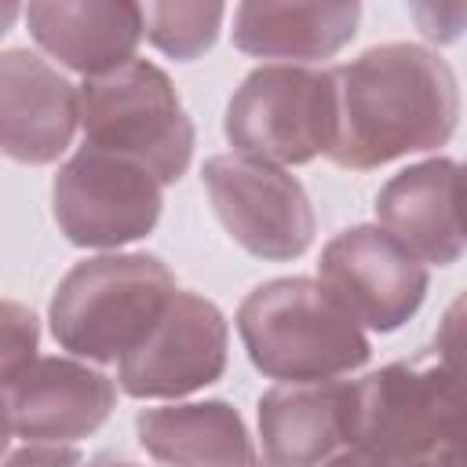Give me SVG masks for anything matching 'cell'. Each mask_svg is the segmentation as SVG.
Returning <instances> with one entry per match:
<instances>
[{
	"instance_id": "cell-1",
	"label": "cell",
	"mask_w": 467,
	"mask_h": 467,
	"mask_svg": "<svg viewBox=\"0 0 467 467\" xmlns=\"http://www.w3.org/2000/svg\"><path fill=\"white\" fill-rule=\"evenodd\" d=\"M328 73L336 135L325 157L343 171H372L412 153H431L460 124V80L423 44H376Z\"/></svg>"
},
{
	"instance_id": "cell-2",
	"label": "cell",
	"mask_w": 467,
	"mask_h": 467,
	"mask_svg": "<svg viewBox=\"0 0 467 467\" xmlns=\"http://www.w3.org/2000/svg\"><path fill=\"white\" fill-rule=\"evenodd\" d=\"M339 456L379 467H463L456 332L358 379V427Z\"/></svg>"
},
{
	"instance_id": "cell-3",
	"label": "cell",
	"mask_w": 467,
	"mask_h": 467,
	"mask_svg": "<svg viewBox=\"0 0 467 467\" xmlns=\"http://www.w3.org/2000/svg\"><path fill=\"white\" fill-rule=\"evenodd\" d=\"M237 336L248 361L277 383H321L372 358L365 328L317 277H274L237 306Z\"/></svg>"
},
{
	"instance_id": "cell-4",
	"label": "cell",
	"mask_w": 467,
	"mask_h": 467,
	"mask_svg": "<svg viewBox=\"0 0 467 467\" xmlns=\"http://www.w3.org/2000/svg\"><path fill=\"white\" fill-rule=\"evenodd\" d=\"M175 274L150 252H106L80 259L47 303L51 336L69 358L117 365L131 354L175 296Z\"/></svg>"
},
{
	"instance_id": "cell-5",
	"label": "cell",
	"mask_w": 467,
	"mask_h": 467,
	"mask_svg": "<svg viewBox=\"0 0 467 467\" xmlns=\"http://www.w3.org/2000/svg\"><path fill=\"white\" fill-rule=\"evenodd\" d=\"M77 124L84 146L142 164L161 186L186 175L197 146L171 77L150 58H131L77 84Z\"/></svg>"
},
{
	"instance_id": "cell-6",
	"label": "cell",
	"mask_w": 467,
	"mask_h": 467,
	"mask_svg": "<svg viewBox=\"0 0 467 467\" xmlns=\"http://www.w3.org/2000/svg\"><path fill=\"white\" fill-rule=\"evenodd\" d=\"M223 135L237 157L266 164H310L336 135L332 73L317 66L263 62L230 95Z\"/></svg>"
},
{
	"instance_id": "cell-7",
	"label": "cell",
	"mask_w": 467,
	"mask_h": 467,
	"mask_svg": "<svg viewBox=\"0 0 467 467\" xmlns=\"http://www.w3.org/2000/svg\"><path fill=\"white\" fill-rule=\"evenodd\" d=\"M164 186L135 161L80 146L51 179V215L77 248H120L153 234Z\"/></svg>"
},
{
	"instance_id": "cell-8",
	"label": "cell",
	"mask_w": 467,
	"mask_h": 467,
	"mask_svg": "<svg viewBox=\"0 0 467 467\" xmlns=\"http://www.w3.org/2000/svg\"><path fill=\"white\" fill-rule=\"evenodd\" d=\"M201 182L215 219L248 255L288 263L314 244V204L292 171L266 161L219 153L204 161Z\"/></svg>"
},
{
	"instance_id": "cell-9",
	"label": "cell",
	"mask_w": 467,
	"mask_h": 467,
	"mask_svg": "<svg viewBox=\"0 0 467 467\" xmlns=\"http://www.w3.org/2000/svg\"><path fill=\"white\" fill-rule=\"evenodd\" d=\"M230 325L193 288H175L146 339L117 361V387L135 401H179L226 372Z\"/></svg>"
},
{
	"instance_id": "cell-10",
	"label": "cell",
	"mask_w": 467,
	"mask_h": 467,
	"mask_svg": "<svg viewBox=\"0 0 467 467\" xmlns=\"http://www.w3.org/2000/svg\"><path fill=\"white\" fill-rule=\"evenodd\" d=\"M317 281L372 332H398L427 299L431 274L372 223L339 230L317 259Z\"/></svg>"
},
{
	"instance_id": "cell-11",
	"label": "cell",
	"mask_w": 467,
	"mask_h": 467,
	"mask_svg": "<svg viewBox=\"0 0 467 467\" xmlns=\"http://www.w3.org/2000/svg\"><path fill=\"white\" fill-rule=\"evenodd\" d=\"M11 434L26 445H73L117 409V383L69 354L33 358L4 390Z\"/></svg>"
},
{
	"instance_id": "cell-12",
	"label": "cell",
	"mask_w": 467,
	"mask_h": 467,
	"mask_svg": "<svg viewBox=\"0 0 467 467\" xmlns=\"http://www.w3.org/2000/svg\"><path fill=\"white\" fill-rule=\"evenodd\" d=\"M259 467H325L358 427V379L274 383L259 394Z\"/></svg>"
},
{
	"instance_id": "cell-13",
	"label": "cell",
	"mask_w": 467,
	"mask_h": 467,
	"mask_svg": "<svg viewBox=\"0 0 467 467\" xmlns=\"http://www.w3.org/2000/svg\"><path fill=\"white\" fill-rule=\"evenodd\" d=\"M77 131V84L29 47L0 51V153L44 168Z\"/></svg>"
},
{
	"instance_id": "cell-14",
	"label": "cell",
	"mask_w": 467,
	"mask_h": 467,
	"mask_svg": "<svg viewBox=\"0 0 467 467\" xmlns=\"http://www.w3.org/2000/svg\"><path fill=\"white\" fill-rule=\"evenodd\" d=\"M379 230L390 234L423 266H452L463 255L460 164L427 157L390 175L376 193Z\"/></svg>"
},
{
	"instance_id": "cell-15",
	"label": "cell",
	"mask_w": 467,
	"mask_h": 467,
	"mask_svg": "<svg viewBox=\"0 0 467 467\" xmlns=\"http://www.w3.org/2000/svg\"><path fill=\"white\" fill-rule=\"evenodd\" d=\"M29 36L58 66L88 77H102L135 58L142 44V11L139 4H106V0H58L22 7Z\"/></svg>"
},
{
	"instance_id": "cell-16",
	"label": "cell",
	"mask_w": 467,
	"mask_h": 467,
	"mask_svg": "<svg viewBox=\"0 0 467 467\" xmlns=\"http://www.w3.org/2000/svg\"><path fill=\"white\" fill-rule=\"evenodd\" d=\"M135 434L161 467H259L241 412L223 398L139 409Z\"/></svg>"
},
{
	"instance_id": "cell-17",
	"label": "cell",
	"mask_w": 467,
	"mask_h": 467,
	"mask_svg": "<svg viewBox=\"0 0 467 467\" xmlns=\"http://www.w3.org/2000/svg\"><path fill=\"white\" fill-rule=\"evenodd\" d=\"M361 22V4H277L248 0L234 7V47L252 58L306 66L343 51Z\"/></svg>"
},
{
	"instance_id": "cell-18",
	"label": "cell",
	"mask_w": 467,
	"mask_h": 467,
	"mask_svg": "<svg viewBox=\"0 0 467 467\" xmlns=\"http://www.w3.org/2000/svg\"><path fill=\"white\" fill-rule=\"evenodd\" d=\"M142 36L175 62H193L219 40V26L226 18L223 4H139Z\"/></svg>"
},
{
	"instance_id": "cell-19",
	"label": "cell",
	"mask_w": 467,
	"mask_h": 467,
	"mask_svg": "<svg viewBox=\"0 0 467 467\" xmlns=\"http://www.w3.org/2000/svg\"><path fill=\"white\" fill-rule=\"evenodd\" d=\"M40 350V321L26 303L15 299H0V460L7 456L11 445V423H7V409H4V390L7 383L36 358Z\"/></svg>"
},
{
	"instance_id": "cell-20",
	"label": "cell",
	"mask_w": 467,
	"mask_h": 467,
	"mask_svg": "<svg viewBox=\"0 0 467 467\" xmlns=\"http://www.w3.org/2000/svg\"><path fill=\"white\" fill-rule=\"evenodd\" d=\"M412 18L420 26V33L434 44H449L460 36V26L467 18L463 4H449V7H434V4H412Z\"/></svg>"
},
{
	"instance_id": "cell-21",
	"label": "cell",
	"mask_w": 467,
	"mask_h": 467,
	"mask_svg": "<svg viewBox=\"0 0 467 467\" xmlns=\"http://www.w3.org/2000/svg\"><path fill=\"white\" fill-rule=\"evenodd\" d=\"M84 452L73 445H22L0 460V467H80Z\"/></svg>"
},
{
	"instance_id": "cell-22",
	"label": "cell",
	"mask_w": 467,
	"mask_h": 467,
	"mask_svg": "<svg viewBox=\"0 0 467 467\" xmlns=\"http://www.w3.org/2000/svg\"><path fill=\"white\" fill-rule=\"evenodd\" d=\"M18 18H22V7H18V4H7V0H4V4H0V40H4L7 33H11V26H15Z\"/></svg>"
},
{
	"instance_id": "cell-23",
	"label": "cell",
	"mask_w": 467,
	"mask_h": 467,
	"mask_svg": "<svg viewBox=\"0 0 467 467\" xmlns=\"http://www.w3.org/2000/svg\"><path fill=\"white\" fill-rule=\"evenodd\" d=\"M80 467H142L135 460H120V456H95V460H84Z\"/></svg>"
},
{
	"instance_id": "cell-24",
	"label": "cell",
	"mask_w": 467,
	"mask_h": 467,
	"mask_svg": "<svg viewBox=\"0 0 467 467\" xmlns=\"http://www.w3.org/2000/svg\"><path fill=\"white\" fill-rule=\"evenodd\" d=\"M325 467H379V463H361V460H350V456H336V460L325 463Z\"/></svg>"
}]
</instances>
